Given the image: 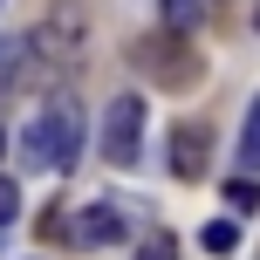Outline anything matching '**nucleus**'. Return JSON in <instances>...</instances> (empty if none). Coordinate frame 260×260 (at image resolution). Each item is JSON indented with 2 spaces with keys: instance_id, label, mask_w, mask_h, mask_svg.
<instances>
[{
  "instance_id": "1",
  "label": "nucleus",
  "mask_w": 260,
  "mask_h": 260,
  "mask_svg": "<svg viewBox=\"0 0 260 260\" xmlns=\"http://www.w3.org/2000/svg\"><path fill=\"white\" fill-rule=\"evenodd\" d=\"M21 157H27V171H69L82 157V103L76 96H48V110L21 130Z\"/></svg>"
},
{
  "instance_id": "2",
  "label": "nucleus",
  "mask_w": 260,
  "mask_h": 260,
  "mask_svg": "<svg viewBox=\"0 0 260 260\" xmlns=\"http://www.w3.org/2000/svg\"><path fill=\"white\" fill-rule=\"evenodd\" d=\"M144 151V96H110L103 110V157L110 165H137Z\"/></svg>"
},
{
  "instance_id": "3",
  "label": "nucleus",
  "mask_w": 260,
  "mask_h": 260,
  "mask_svg": "<svg viewBox=\"0 0 260 260\" xmlns=\"http://www.w3.org/2000/svg\"><path fill=\"white\" fill-rule=\"evenodd\" d=\"M27 41H35V55L76 62V55H82V41H89V14H82V7H48V14H41V27H35Z\"/></svg>"
},
{
  "instance_id": "4",
  "label": "nucleus",
  "mask_w": 260,
  "mask_h": 260,
  "mask_svg": "<svg viewBox=\"0 0 260 260\" xmlns=\"http://www.w3.org/2000/svg\"><path fill=\"white\" fill-rule=\"evenodd\" d=\"M76 240H82V247H110V240H123V206H117V199H89V206L76 212Z\"/></svg>"
},
{
  "instance_id": "5",
  "label": "nucleus",
  "mask_w": 260,
  "mask_h": 260,
  "mask_svg": "<svg viewBox=\"0 0 260 260\" xmlns=\"http://www.w3.org/2000/svg\"><path fill=\"white\" fill-rule=\"evenodd\" d=\"M171 171L178 178H206V123H178L171 130Z\"/></svg>"
},
{
  "instance_id": "6",
  "label": "nucleus",
  "mask_w": 260,
  "mask_h": 260,
  "mask_svg": "<svg viewBox=\"0 0 260 260\" xmlns=\"http://www.w3.org/2000/svg\"><path fill=\"white\" fill-rule=\"evenodd\" d=\"M199 247H206V253H240V226L233 219H206V226H199Z\"/></svg>"
},
{
  "instance_id": "7",
  "label": "nucleus",
  "mask_w": 260,
  "mask_h": 260,
  "mask_svg": "<svg viewBox=\"0 0 260 260\" xmlns=\"http://www.w3.org/2000/svg\"><path fill=\"white\" fill-rule=\"evenodd\" d=\"M240 171H260V103H247V123H240Z\"/></svg>"
},
{
  "instance_id": "8",
  "label": "nucleus",
  "mask_w": 260,
  "mask_h": 260,
  "mask_svg": "<svg viewBox=\"0 0 260 260\" xmlns=\"http://www.w3.org/2000/svg\"><path fill=\"white\" fill-rule=\"evenodd\" d=\"M157 14H165V27H171V35H185V27H199L206 0H157Z\"/></svg>"
},
{
  "instance_id": "9",
  "label": "nucleus",
  "mask_w": 260,
  "mask_h": 260,
  "mask_svg": "<svg viewBox=\"0 0 260 260\" xmlns=\"http://www.w3.org/2000/svg\"><path fill=\"white\" fill-rule=\"evenodd\" d=\"M226 206L233 212H260V185L253 178H226Z\"/></svg>"
},
{
  "instance_id": "10",
  "label": "nucleus",
  "mask_w": 260,
  "mask_h": 260,
  "mask_svg": "<svg viewBox=\"0 0 260 260\" xmlns=\"http://www.w3.org/2000/svg\"><path fill=\"white\" fill-rule=\"evenodd\" d=\"M14 219H21V185L0 171V226H14Z\"/></svg>"
},
{
  "instance_id": "11",
  "label": "nucleus",
  "mask_w": 260,
  "mask_h": 260,
  "mask_svg": "<svg viewBox=\"0 0 260 260\" xmlns=\"http://www.w3.org/2000/svg\"><path fill=\"white\" fill-rule=\"evenodd\" d=\"M137 260H178V240H171V233H151L137 247Z\"/></svg>"
},
{
  "instance_id": "12",
  "label": "nucleus",
  "mask_w": 260,
  "mask_h": 260,
  "mask_svg": "<svg viewBox=\"0 0 260 260\" xmlns=\"http://www.w3.org/2000/svg\"><path fill=\"white\" fill-rule=\"evenodd\" d=\"M0 151H7V117H0Z\"/></svg>"
},
{
  "instance_id": "13",
  "label": "nucleus",
  "mask_w": 260,
  "mask_h": 260,
  "mask_svg": "<svg viewBox=\"0 0 260 260\" xmlns=\"http://www.w3.org/2000/svg\"><path fill=\"white\" fill-rule=\"evenodd\" d=\"M253 27H260V14H253Z\"/></svg>"
}]
</instances>
